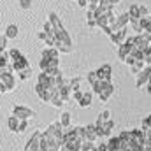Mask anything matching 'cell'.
Returning <instances> with one entry per match:
<instances>
[{
    "instance_id": "1",
    "label": "cell",
    "mask_w": 151,
    "mask_h": 151,
    "mask_svg": "<svg viewBox=\"0 0 151 151\" xmlns=\"http://www.w3.org/2000/svg\"><path fill=\"white\" fill-rule=\"evenodd\" d=\"M63 134L65 128L60 121H53L47 125L46 130H42V141H40V151H56L62 150L63 144Z\"/></svg>"
},
{
    "instance_id": "2",
    "label": "cell",
    "mask_w": 151,
    "mask_h": 151,
    "mask_svg": "<svg viewBox=\"0 0 151 151\" xmlns=\"http://www.w3.org/2000/svg\"><path fill=\"white\" fill-rule=\"evenodd\" d=\"M47 19L53 23V32H55V37H56V44H55V47H56L60 53L69 55V53L72 51V39L69 37L67 30L63 28V23L60 21L58 14H56V12H51V14L47 16Z\"/></svg>"
},
{
    "instance_id": "3",
    "label": "cell",
    "mask_w": 151,
    "mask_h": 151,
    "mask_svg": "<svg viewBox=\"0 0 151 151\" xmlns=\"http://www.w3.org/2000/svg\"><path fill=\"white\" fill-rule=\"evenodd\" d=\"M7 51H9L11 67H12V72H14V74H16V72H19V70H23V69H27V67H32V65H30V62H28V58H27L19 49L12 47V49H7Z\"/></svg>"
},
{
    "instance_id": "4",
    "label": "cell",
    "mask_w": 151,
    "mask_h": 151,
    "mask_svg": "<svg viewBox=\"0 0 151 151\" xmlns=\"http://www.w3.org/2000/svg\"><path fill=\"white\" fill-rule=\"evenodd\" d=\"M91 88H93V93L95 95H99V99L102 100V102H107L111 97L114 95V84L113 81H97L95 84H91Z\"/></svg>"
},
{
    "instance_id": "5",
    "label": "cell",
    "mask_w": 151,
    "mask_h": 151,
    "mask_svg": "<svg viewBox=\"0 0 151 151\" xmlns=\"http://www.w3.org/2000/svg\"><path fill=\"white\" fill-rule=\"evenodd\" d=\"M128 151H144V132H142V128H132L130 130Z\"/></svg>"
},
{
    "instance_id": "6",
    "label": "cell",
    "mask_w": 151,
    "mask_h": 151,
    "mask_svg": "<svg viewBox=\"0 0 151 151\" xmlns=\"http://www.w3.org/2000/svg\"><path fill=\"white\" fill-rule=\"evenodd\" d=\"M150 79H151V63H148L141 72L135 74V86L137 88H144L150 83Z\"/></svg>"
},
{
    "instance_id": "7",
    "label": "cell",
    "mask_w": 151,
    "mask_h": 151,
    "mask_svg": "<svg viewBox=\"0 0 151 151\" xmlns=\"http://www.w3.org/2000/svg\"><path fill=\"white\" fill-rule=\"evenodd\" d=\"M40 141H42V130H35V132L30 135V139L27 141L25 151H35V150L40 151Z\"/></svg>"
},
{
    "instance_id": "8",
    "label": "cell",
    "mask_w": 151,
    "mask_h": 151,
    "mask_svg": "<svg viewBox=\"0 0 151 151\" xmlns=\"http://www.w3.org/2000/svg\"><path fill=\"white\" fill-rule=\"evenodd\" d=\"M12 114H16L19 119H32V118L37 116V113H35L34 109L25 107V106H14V107H12Z\"/></svg>"
},
{
    "instance_id": "9",
    "label": "cell",
    "mask_w": 151,
    "mask_h": 151,
    "mask_svg": "<svg viewBox=\"0 0 151 151\" xmlns=\"http://www.w3.org/2000/svg\"><path fill=\"white\" fill-rule=\"evenodd\" d=\"M35 93H37V97L42 102H49L51 97H53V93H55V90L49 88V86H44V84L37 83V84H35Z\"/></svg>"
},
{
    "instance_id": "10",
    "label": "cell",
    "mask_w": 151,
    "mask_h": 151,
    "mask_svg": "<svg viewBox=\"0 0 151 151\" xmlns=\"http://www.w3.org/2000/svg\"><path fill=\"white\" fill-rule=\"evenodd\" d=\"M86 27L88 28H97V5H88L86 7Z\"/></svg>"
},
{
    "instance_id": "11",
    "label": "cell",
    "mask_w": 151,
    "mask_h": 151,
    "mask_svg": "<svg viewBox=\"0 0 151 151\" xmlns=\"http://www.w3.org/2000/svg\"><path fill=\"white\" fill-rule=\"evenodd\" d=\"M109 37H111L114 46H121V44L128 39V27H127V28H121V30H114Z\"/></svg>"
},
{
    "instance_id": "12",
    "label": "cell",
    "mask_w": 151,
    "mask_h": 151,
    "mask_svg": "<svg viewBox=\"0 0 151 151\" xmlns=\"http://www.w3.org/2000/svg\"><path fill=\"white\" fill-rule=\"evenodd\" d=\"M0 77H2V81H4V84H5V88H7V93L12 91L14 86H16L14 72H11V70H4V72H0Z\"/></svg>"
},
{
    "instance_id": "13",
    "label": "cell",
    "mask_w": 151,
    "mask_h": 151,
    "mask_svg": "<svg viewBox=\"0 0 151 151\" xmlns=\"http://www.w3.org/2000/svg\"><path fill=\"white\" fill-rule=\"evenodd\" d=\"M128 23H130V14H128V11H127V12H121V14H118V16H116V21H114L113 32H114V30L127 28V27H128ZM113 32H111V34H113Z\"/></svg>"
},
{
    "instance_id": "14",
    "label": "cell",
    "mask_w": 151,
    "mask_h": 151,
    "mask_svg": "<svg viewBox=\"0 0 151 151\" xmlns=\"http://www.w3.org/2000/svg\"><path fill=\"white\" fill-rule=\"evenodd\" d=\"M95 72H97V76H99V79H100V81H113V69H111V65H109V63L100 65Z\"/></svg>"
},
{
    "instance_id": "15",
    "label": "cell",
    "mask_w": 151,
    "mask_h": 151,
    "mask_svg": "<svg viewBox=\"0 0 151 151\" xmlns=\"http://www.w3.org/2000/svg\"><path fill=\"white\" fill-rule=\"evenodd\" d=\"M84 132H86V141H93V142H97V141L100 139V134H99V128H97L95 123L86 125V127H84Z\"/></svg>"
},
{
    "instance_id": "16",
    "label": "cell",
    "mask_w": 151,
    "mask_h": 151,
    "mask_svg": "<svg viewBox=\"0 0 151 151\" xmlns=\"http://www.w3.org/2000/svg\"><path fill=\"white\" fill-rule=\"evenodd\" d=\"M97 128H99V134H100V137H109L111 135V132H113L114 128V119H107L106 123H102V125H97Z\"/></svg>"
},
{
    "instance_id": "17",
    "label": "cell",
    "mask_w": 151,
    "mask_h": 151,
    "mask_svg": "<svg viewBox=\"0 0 151 151\" xmlns=\"http://www.w3.org/2000/svg\"><path fill=\"white\" fill-rule=\"evenodd\" d=\"M119 150L128 151V142H130V130H121L119 132Z\"/></svg>"
},
{
    "instance_id": "18",
    "label": "cell",
    "mask_w": 151,
    "mask_h": 151,
    "mask_svg": "<svg viewBox=\"0 0 151 151\" xmlns=\"http://www.w3.org/2000/svg\"><path fill=\"white\" fill-rule=\"evenodd\" d=\"M49 104L53 106V107H63L65 104H67V100L63 99V95L56 90L55 93H53V97H51V100H49Z\"/></svg>"
},
{
    "instance_id": "19",
    "label": "cell",
    "mask_w": 151,
    "mask_h": 151,
    "mask_svg": "<svg viewBox=\"0 0 151 151\" xmlns=\"http://www.w3.org/2000/svg\"><path fill=\"white\" fill-rule=\"evenodd\" d=\"M91 100H93V91H84L83 95H81V99L77 100V106L79 107H90L91 106Z\"/></svg>"
},
{
    "instance_id": "20",
    "label": "cell",
    "mask_w": 151,
    "mask_h": 151,
    "mask_svg": "<svg viewBox=\"0 0 151 151\" xmlns=\"http://www.w3.org/2000/svg\"><path fill=\"white\" fill-rule=\"evenodd\" d=\"M39 39L46 44V46H55L56 44V37L53 35V34H47V32H39Z\"/></svg>"
},
{
    "instance_id": "21",
    "label": "cell",
    "mask_w": 151,
    "mask_h": 151,
    "mask_svg": "<svg viewBox=\"0 0 151 151\" xmlns=\"http://www.w3.org/2000/svg\"><path fill=\"white\" fill-rule=\"evenodd\" d=\"M128 14H130V19H139V18H142L141 4H132V5L128 7Z\"/></svg>"
},
{
    "instance_id": "22",
    "label": "cell",
    "mask_w": 151,
    "mask_h": 151,
    "mask_svg": "<svg viewBox=\"0 0 151 151\" xmlns=\"http://www.w3.org/2000/svg\"><path fill=\"white\" fill-rule=\"evenodd\" d=\"M7 127H9V130H11V132L18 134V127H19V118H18L16 114H11V116L7 118Z\"/></svg>"
},
{
    "instance_id": "23",
    "label": "cell",
    "mask_w": 151,
    "mask_h": 151,
    "mask_svg": "<svg viewBox=\"0 0 151 151\" xmlns=\"http://www.w3.org/2000/svg\"><path fill=\"white\" fill-rule=\"evenodd\" d=\"M148 63H146V60H137V62H134L132 65H130V69H132V74L135 76L137 72H141L144 67H146Z\"/></svg>"
},
{
    "instance_id": "24",
    "label": "cell",
    "mask_w": 151,
    "mask_h": 151,
    "mask_svg": "<svg viewBox=\"0 0 151 151\" xmlns=\"http://www.w3.org/2000/svg\"><path fill=\"white\" fill-rule=\"evenodd\" d=\"M107 119H111V111H109V109H104L102 113H99V118H97L95 125H102V123H106Z\"/></svg>"
},
{
    "instance_id": "25",
    "label": "cell",
    "mask_w": 151,
    "mask_h": 151,
    "mask_svg": "<svg viewBox=\"0 0 151 151\" xmlns=\"http://www.w3.org/2000/svg\"><path fill=\"white\" fill-rule=\"evenodd\" d=\"M107 146H109V151H121V150H119V137H118V135L109 137Z\"/></svg>"
},
{
    "instance_id": "26",
    "label": "cell",
    "mask_w": 151,
    "mask_h": 151,
    "mask_svg": "<svg viewBox=\"0 0 151 151\" xmlns=\"http://www.w3.org/2000/svg\"><path fill=\"white\" fill-rule=\"evenodd\" d=\"M18 25H9L7 28H5V37L7 39H16L18 37Z\"/></svg>"
},
{
    "instance_id": "27",
    "label": "cell",
    "mask_w": 151,
    "mask_h": 151,
    "mask_svg": "<svg viewBox=\"0 0 151 151\" xmlns=\"http://www.w3.org/2000/svg\"><path fill=\"white\" fill-rule=\"evenodd\" d=\"M16 76H18L19 81H27V79H30V77H32V67H27V69L16 72Z\"/></svg>"
},
{
    "instance_id": "28",
    "label": "cell",
    "mask_w": 151,
    "mask_h": 151,
    "mask_svg": "<svg viewBox=\"0 0 151 151\" xmlns=\"http://www.w3.org/2000/svg\"><path fill=\"white\" fill-rule=\"evenodd\" d=\"M69 84H70V90H72V91H76V90H81L83 77H72V79L69 81Z\"/></svg>"
},
{
    "instance_id": "29",
    "label": "cell",
    "mask_w": 151,
    "mask_h": 151,
    "mask_svg": "<svg viewBox=\"0 0 151 151\" xmlns=\"http://www.w3.org/2000/svg\"><path fill=\"white\" fill-rule=\"evenodd\" d=\"M93 150H97V144L93 141H84L83 146H81V151H93Z\"/></svg>"
},
{
    "instance_id": "30",
    "label": "cell",
    "mask_w": 151,
    "mask_h": 151,
    "mask_svg": "<svg viewBox=\"0 0 151 151\" xmlns=\"http://www.w3.org/2000/svg\"><path fill=\"white\" fill-rule=\"evenodd\" d=\"M60 123L63 125V128H69V127H70V114L63 113L62 114V118H60Z\"/></svg>"
},
{
    "instance_id": "31",
    "label": "cell",
    "mask_w": 151,
    "mask_h": 151,
    "mask_svg": "<svg viewBox=\"0 0 151 151\" xmlns=\"http://www.w3.org/2000/svg\"><path fill=\"white\" fill-rule=\"evenodd\" d=\"M86 81L90 83V86H91V84H95V83L99 81V76H97V72H95V70H93V72H88V74H86Z\"/></svg>"
},
{
    "instance_id": "32",
    "label": "cell",
    "mask_w": 151,
    "mask_h": 151,
    "mask_svg": "<svg viewBox=\"0 0 151 151\" xmlns=\"http://www.w3.org/2000/svg\"><path fill=\"white\" fill-rule=\"evenodd\" d=\"M28 128V119H19V127H18V134H23Z\"/></svg>"
},
{
    "instance_id": "33",
    "label": "cell",
    "mask_w": 151,
    "mask_h": 151,
    "mask_svg": "<svg viewBox=\"0 0 151 151\" xmlns=\"http://www.w3.org/2000/svg\"><path fill=\"white\" fill-rule=\"evenodd\" d=\"M7 40H9V39L5 37V34H2V35H0V51L7 49Z\"/></svg>"
},
{
    "instance_id": "34",
    "label": "cell",
    "mask_w": 151,
    "mask_h": 151,
    "mask_svg": "<svg viewBox=\"0 0 151 151\" xmlns=\"http://www.w3.org/2000/svg\"><path fill=\"white\" fill-rule=\"evenodd\" d=\"M142 128H144V130L151 128V113H150V116H146V118L142 119Z\"/></svg>"
},
{
    "instance_id": "35",
    "label": "cell",
    "mask_w": 151,
    "mask_h": 151,
    "mask_svg": "<svg viewBox=\"0 0 151 151\" xmlns=\"http://www.w3.org/2000/svg\"><path fill=\"white\" fill-rule=\"evenodd\" d=\"M19 5H21V9H30L32 0H19Z\"/></svg>"
},
{
    "instance_id": "36",
    "label": "cell",
    "mask_w": 151,
    "mask_h": 151,
    "mask_svg": "<svg viewBox=\"0 0 151 151\" xmlns=\"http://www.w3.org/2000/svg\"><path fill=\"white\" fill-rule=\"evenodd\" d=\"M97 151H109L107 142H106V144H97Z\"/></svg>"
},
{
    "instance_id": "37",
    "label": "cell",
    "mask_w": 151,
    "mask_h": 151,
    "mask_svg": "<svg viewBox=\"0 0 151 151\" xmlns=\"http://www.w3.org/2000/svg\"><path fill=\"white\" fill-rule=\"evenodd\" d=\"M77 4H79V7H83V9H86V7L90 5V2H88V0H77Z\"/></svg>"
},
{
    "instance_id": "38",
    "label": "cell",
    "mask_w": 151,
    "mask_h": 151,
    "mask_svg": "<svg viewBox=\"0 0 151 151\" xmlns=\"http://www.w3.org/2000/svg\"><path fill=\"white\" fill-rule=\"evenodd\" d=\"M0 93H7V88H5V84H4V81H2V77H0Z\"/></svg>"
},
{
    "instance_id": "39",
    "label": "cell",
    "mask_w": 151,
    "mask_h": 151,
    "mask_svg": "<svg viewBox=\"0 0 151 151\" xmlns=\"http://www.w3.org/2000/svg\"><path fill=\"white\" fill-rule=\"evenodd\" d=\"M106 2H109V4H111V5H118V4H119V2H121V0H106Z\"/></svg>"
},
{
    "instance_id": "40",
    "label": "cell",
    "mask_w": 151,
    "mask_h": 151,
    "mask_svg": "<svg viewBox=\"0 0 151 151\" xmlns=\"http://www.w3.org/2000/svg\"><path fill=\"white\" fill-rule=\"evenodd\" d=\"M88 2H90V4H91V5H99V4H100V2H102V0H88Z\"/></svg>"
},
{
    "instance_id": "41",
    "label": "cell",
    "mask_w": 151,
    "mask_h": 151,
    "mask_svg": "<svg viewBox=\"0 0 151 151\" xmlns=\"http://www.w3.org/2000/svg\"><path fill=\"white\" fill-rule=\"evenodd\" d=\"M146 91H148V93L151 95V81L148 83V84H146Z\"/></svg>"
},
{
    "instance_id": "42",
    "label": "cell",
    "mask_w": 151,
    "mask_h": 151,
    "mask_svg": "<svg viewBox=\"0 0 151 151\" xmlns=\"http://www.w3.org/2000/svg\"><path fill=\"white\" fill-rule=\"evenodd\" d=\"M150 81H151V79H150Z\"/></svg>"
}]
</instances>
